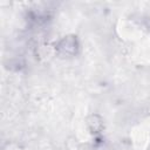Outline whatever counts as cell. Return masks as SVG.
<instances>
[{"mask_svg":"<svg viewBox=\"0 0 150 150\" xmlns=\"http://www.w3.org/2000/svg\"><path fill=\"white\" fill-rule=\"evenodd\" d=\"M55 52L57 55L63 57H70L77 55L80 50V42L76 35L69 34L63 38H61L55 45H54Z\"/></svg>","mask_w":150,"mask_h":150,"instance_id":"obj_1","label":"cell"},{"mask_svg":"<svg viewBox=\"0 0 150 150\" xmlns=\"http://www.w3.org/2000/svg\"><path fill=\"white\" fill-rule=\"evenodd\" d=\"M87 125L91 134H98L103 129V122L102 118L98 115H91L87 120Z\"/></svg>","mask_w":150,"mask_h":150,"instance_id":"obj_2","label":"cell"}]
</instances>
